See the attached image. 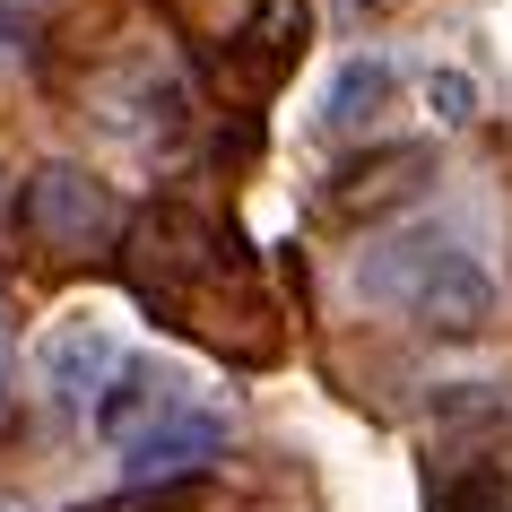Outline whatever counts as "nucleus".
<instances>
[{
	"mask_svg": "<svg viewBox=\"0 0 512 512\" xmlns=\"http://www.w3.org/2000/svg\"><path fill=\"white\" fill-rule=\"evenodd\" d=\"M122 278L131 296L157 313V322L209 339L217 356H270L278 330H270V304H261V278L243 261L235 226L183 209V200H157L122 226Z\"/></svg>",
	"mask_w": 512,
	"mask_h": 512,
	"instance_id": "obj_1",
	"label": "nucleus"
},
{
	"mask_svg": "<svg viewBox=\"0 0 512 512\" xmlns=\"http://www.w3.org/2000/svg\"><path fill=\"white\" fill-rule=\"evenodd\" d=\"M356 296L400 304L426 339H478L495 322V278L478 270V252H460L443 226H408V235L374 243L356 261Z\"/></svg>",
	"mask_w": 512,
	"mask_h": 512,
	"instance_id": "obj_2",
	"label": "nucleus"
},
{
	"mask_svg": "<svg viewBox=\"0 0 512 512\" xmlns=\"http://www.w3.org/2000/svg\"><path fill=\"white\" fill-rule=\"evenodd\" d=\"M18 226H27L44 252H61V261H87V252H113L122 243V200H113L87 165H44L27 191H18Z\"/></svg>",
	"mask_w": 512,
	"mask_h": 512,
	"instance_id": "obj_3",
	"label": "nucleus"
},
{
	"mask_svg": "<svg viewBox=\"0 0 512 512\" xmlns=\"http://www.w3.org/2000/svg\"><path fill=\"white\" fill-rule=\"evenodd\" d=\"M304 44H313V0H252V18H243V27L226 35V53H217V79H226V96L261 105V96L287 87V70L304 61Z\"/></svg>",
	"mask_w": 512,
	"mask_h": 512,
	"instance_id": "obj_4",
	"label": "nucleus"
},
{
	"mask_svg": "<svg viewBox=\"0 0 512 512\" xmlns=\"http://www.w3.org/2000/svg\"><path fill=\"white\" fill-rule=\"evenodd\" d=\"M226 452V417L217 408H165L139 434H122V469L131 486H165V478H209V460Z\"/></svg>",
	"mask_w": 512,
	"mask_h": 512,
	"instance_id": "obj_5",
	"label": "nucleus"
},
{
	"mask_svg": "<svg viewBox=\"0 0 512 512\" xmlns=\"http://www.w3.org/2000/svg\"><path fill=\"white\" fill-rule=\"evenodd\" d=\"M426 183H434V148H374V157H356V165H339V174H330L322 209L339 217V226H356V217L408 209Z\"/></svg>",
	"mask_w": 512,
	"mask_h": 512,
	"instance_id": "obj_6",
	"label": "nucleus"
},
{
	"mask_svg": "<svg viewBox=\"0 0 512 512\" xmlns=\"http://www.w3.org/2000/svg\"><path fill=\"white\" fill-rule=\"evenodd\" d=\"M113 365H122V348H113L105 322H61L53 339H44V382H53L61 408H96V391L113 382Z\"/></svg>",
	"mask_w": 512,
	"mask_h": 512,
	"instance_id": "obj_7",
	"label": "nucleus"
},
{
	"mask_svg": "<svg viewBox=\"0 0 512 512\" xmlns=\"http://www.w3.org/2000/svg\"><path fill=\"white\" fill-rule=\"evenodd\" d=\"M165 408H183V374H174V365H148V356H122L87 417H96V434L122 443V434H139L148 417H165Z\"/></svg>",
	"mask_w": 512,
	"mask_h": 512,
	"instance_id": "obj_8",
	"label": "nucleus"
},
{
	"mask_svg": "<svg viewBox=\"0 0 512 512\" xmlns=\"http://www.w3.org/2000/svg\"><path fill=\"white\" fill-rule=\"evenodd\" d=\"M382 105H391V61H348L322 96V131H365Z\"/></svg>",
	"mask_w": 512,
	"mask_h": 512,
	"instance_id": "obj_9",
	"label": "nucleus"
},
{
	"mask_svg": "<svg viewBox=\"0 0 512 512\" xmlns=\"http://www.w3.org/2000/svg\"><path fill=\"white\" fill-rule=\"evenodd\" d=\"M209 504V486L200 478H165V486H122V495H96L79 512H200Z\"/></svg>",
	"mask_w": 512,
	"mask_h": 512,
	"instance_id": "obj_10",
	"label": "nucleus"
},
{
	"mask_svg": "<svg viewBox=\"0 0 512 512\" xmlns=\"http://www.w3.org/2000/svg\"><path fill=\"white\" fill-rule=\"evenodd\" d=\"M434 512H512V478L478 460V469H460V478H443Z\"/></svg>",
	"mask_w": 512,
	"mask_h": 512,
	"instance_id": "obj_11",
	"label": "nucleus"
},
{
	"mask_svg": "<svg viewBox=\"0 0 512 512\" xmlns=\"http://www.w3.org/2000/svg\"><path fill=\"white\" fill-rule=\"evenodd\" d=\"M426 105H434V122H469V113H478V87L460 79V70H434V79H426Z\"/></svg>",
	"mask_w": 512,
	"mask_h": 512,
	"instance_id": "obj_12",
	"label": "nucleus"
},
{
	"mask_svg": "<svg viewBox=\"0 0 512 512\" xmlns=\"http://www.w3.org/2000/svg\"><path fill=\"white\" fill-rule=\"evenodd\" d=\"M365 9H400V0H365Z\"/></svg>",
	"mask_w": 512,
	"mask_h": 512,
	"instance_id": "obj_13",
	"label": "nucleus"
}]
</instances>
